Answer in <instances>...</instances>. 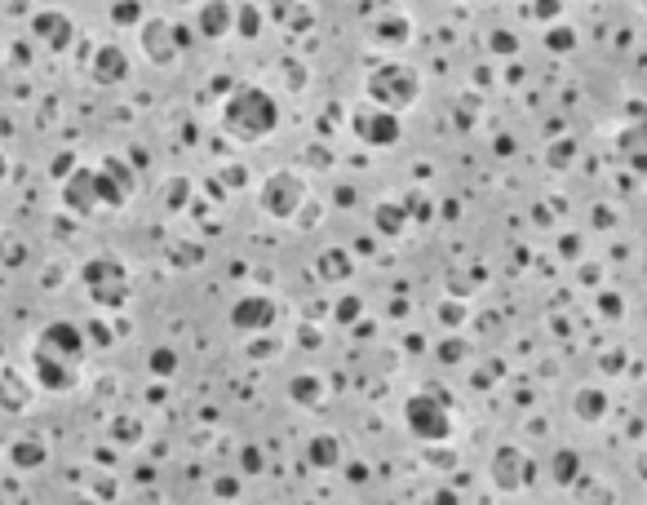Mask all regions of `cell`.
Returning <instances> with one entry per match:
<instances>
[{
  "mask_svg": "<svg viewBox=\"0 0 647 505\" xmlns=\"http://www.w3.org/2000/svg\"><path fill=\"white\" fill-rule=\"evenodd\" d=\"M111 18H116L120 27H129V23H138L142 18V9H138V0H116V9H111Z\"/></svg>",
  "mask_w": 647,
  "mask_h": 505,
  "instance_id": "obj_27",
  "label": "cell"
},
{
  "mask_svg": "<svg viewBox=\"0 0 647 505\" xmlns=\"http://www.w3.org/2000/svg\"><path fill=\"white\" fill-rule=\"evenodd\" d=\"M293 399H297V404H306V408H320V404H324L320 377H297V381H293Z\"/></svg>",
  "mask_w": 647,
  "mask_h": 505,
  "instance_id": "obj_25",
  "label": "cell"
},
{
  "mask_svg": "<svg viewBox=\"0 0 647 505\" xmlns=\"http://www.w3.org/2000/svg\"><path fill=\"white\" fill-rule=\"evenodd\" d=\"M306 461H311L315 470H328V466H337L342 461V443H337L333 435H320L311 443V452H306Z\"/></svg>",
  "mask_w": 647,
  "mask_h": 505,
  "instance_id": "obj_21",
  "label": "cell"
},
{
  "mask_svg": "<svg viewBox=\"0 0 647 505\" xmlns=\"http://www.w3.org/2000/svg\"><path fill=\"white\" fill-rule=\"evenodd\" d=\"M0 404L5 408H23L27 404V386L14 373H0Z\"/></svg>",
  "mask_w": 647,
  "mask_h": 505,
  "instance_id": "obj_26",
  "label": "cell"
},
{
  "mask_svg": "<svg viewBox=\"0 0 647 505\" xmlns=\"http://www.w3.org/2000/svg\"><path fill=\"white\" fill-rule=\"evenodd\" d=\"M258 204H262L266 218H275V222H293V218H297V209L306 204V182L297 178L293 169H275V173H266V178H262V191H258Z\"/></svg>",
  "mask_w": 647,
  "mask_h": 505,
  "instance_id": "obj_3",
  "label": "cell"
},
{
  "mask_svg": "<svg viewBox=\"0 0 647 505\" xmlns=\"http://www.w3.org/2000/svg\"><path fill=\"white\" fill-rule=\"evenodd\" d=\"M550 45L559 49V54H568V49H572V36H568V32H554V36H550Z\"/></svg>",
  "mask_w": 647,
  "mask_h": 505,
  "instance_id": "obj_30",
  "label": "cell"
},
{
  "mask_svg": "<svg viewBox=\"0 0 647 505\" xmlns=\"http://www.w3.org/2000/svg\"><path fill=\"white\" fill-rule=\"evenodd\" d=\"M572 408H577V417H585V421H599L603 417V412H608V395H603V390H577V404H572Z\"/></svg>",
  "mask_w": 647,
  "mask_h": 505,
  "instance_id": "obj_23",
  "label": "cell"
},
{
  "mask_svg": "<svg viewBox=\"0 0 647 505\" xmlns=\"http://www.w3.org/2000/svg\"><path fill=\"white\" fill-rule=\"evenodd\" d=\"M616 151H621V160L630 164L639 178H647V120L643 116L616 133Z\"/></svg>",
  "mask_w": 647,
  "mask_h": 505,
  "instance_id": "obj_12",
  "label": "cell"
},
{
  "mask_svg": "<svg viewBox=\"0 0 647 505\" xmlns=\"http://www.w3.org/2000/svg\"><path fill=\"white\" fill-rule=\"evenodd\" d=\"M537 5H541V9H537V14H541V18H546V14H550V18H554V14H559V0H537Z\"/></svg>",
  "mask_w": 647,
  "mask_h": 505,
  "instance_id": "obj_31",
  "label": "cell"
},
{
  "mask_svg": "<svg viewBox=\"0 0 647 505\" xmlns=\"http://www.w3.org/2000/svg\"><path fill=\"white\" fill-rule=\"evenodd\" d=\"M404 421H408V435L421 443H444L453 439V412L439 395H413L404 404Z\"/></svg>",
  "mask_w": 647,
  "mask_h": 505,
  "instance_id": "obj_4",
  "label": "cell"
},
{
  "mask_svg": "<svg viewBox=\"0 0 647 505\" xmlns=\"http://www.w3.org/2000/svg\"><path fill=\"white\" fill-rule=\"evenodd\" d=\"M639 474H643V479H647V452H643V457H639Z\"/></svg>",
  "mask_w": 647,
  "mask_h": 505,
  "instance_id": "obj_32",
  "label": "cell"
},
{
  "mask_svg": "<svg viewBox=\"0 0 647 505\" xmlns=\"http://www.w3.org/2000/svg\"><path fill=\"white\" fill-rule=\"evenodd\" d=\"M351 129L359 142H368V147H395L399 133H404V120L395 116V111L377 107V102H359L355 116H351Z\"/></svg>",
  "mask_w": 647,
  "mask_h": 505,
  "instance_id": "obj_5",
  "label": "cell"
},
{
  "mask_svg": "<svg viewBox=\"0 0 647 505\" xmlns=\"http://www.w3.org/2000/svg\"><path fill=\"white\" fill-rule=\"evenodd\" d=\"M9 461H14L18 470H36L40 461H45V443H36V439L14 443V452H9Z\"/></svg>",
  "mask_w": 647,
  "mask_h": 505,
  "instance_id": "obj_24",
  "label": "cell"
},
{
  "mask_svg": "<svg viewBox=\"0 0 647 505\" xmlns=\"http://www.w3.org/2000/svg\"><path fill=\"white\" fill-rule=\"evenodd\" d=\"M550 479L559 483V488H572V483H581V457L572 448H559L550 461Z\"/></svg>",
  "mask_w": 647,
  "mask_h": 505,
  "instance_id": "obj_19",
  "label": "cell"
},
{
  "mask_svg": "<svg viewBox=\"0 0 647 505\" xmlns=\"http://www.w3.org/2000/svg\"><path fill=\"white\" fill-rule=\"evenodd\" d=\"M129 76V58L120 45H102L94 54V80L98 85H116V80Z\"/></svg>",
  "mask_w": 647,
  "mask_h": 505,
  "instance_id": "obj_14",
  "label": "cell"
},
{
  "mask_svg": "<svg viewBox=\"0 0 647 505\" xmlns=\"http://www.w3.org/2000/svg\"><path fill=\"white\" fill-rule=\"evenodd\" d=\"M240 32H244V36H253V32H258V14H253V9H244V18H240Z\"/></svg>",
  "mask_w": 647,
  "mask_h": 505,
  "instance_id": "obj_29",
  "label": "cell"
},
{
  "mask_svg": "<svg viewBox=\"0 0 647 505\" xmlns=\"http://www.w3.org/2000/svg\"><path fill=\"white\" fill-rule=\"evenodd\" d=\"M421 98V71L408 63H377L364 80V102H377L386 111H408Z\"/></svg>",
  "mask_w": 647,
  "mask_h": 505,
  "instance_id": "obj_2",
  "label": "cell"
},
{
  "mask_svg": "<svg viewBox=\"0 0 647 505\" xmlns=\"http://www.w3.org/2000/svg\"><path fill=\"white\" fill-rule=\"evenodd\" d=\"M408 32H413V27H408V18H404V14L373 23V40H377V45H404Z\"/></svg>",
  "mask_w": 647,
  "mask_h": 505,
  "instance_id": "obj_22",
  "label": "cell"
},
{
  "mask_svg": "<svg viewBox=\"0 0 647 505\" xmlns=\"http://www.w3.org/2000/svg\"><path fill=\"white\" fill-rule=\"evenodd\" d=\"M94 187H98V200H102V204L120 209V204H125L129 195H133V173H129V164L102 160V169L94 173Z\"/></svg>",
  "mask_w": 647,
  "mask_h": 505,
  "instance_id": "obj_10",
  "label": "cell"
},
{
  "mask_svg": "<svg viewBox=\"0 0 647 505\" xmlns=\"http://www.w3.org/2000/svg\"><path fill=\"white\" fill-rule=\"evenodd\" d=\"M36 350H49V355L67 359V364H76V359L85 355V337H80L76 324H49L45 333H40V346Z\"/></svg>",
  "mask_w": 647,
  "mask_h": 505,
  "instance_id": "obj_11",
  "label": "cell"
},
{
  "mask_svg": "<svg viewBox=\"0 0 647 505\" xmlns=\"http://www.w3.org/2000/svg\"><path fill=\"white\" fill-rule=\"evenodd\" d=\"M275 315H280V306H275L266 293H244L240 302L231 306V328H240V333H258V328L275 324Z\"/></svg>",
  "mask_w": 647,
  "mask_h": 505,
  "instance_id": "obj_9",
  "label": "cell"
},
{
  "mask_svg": "<svg viewBox=\"0 0 647 505\" xmlns=\"http://www.w3.org/2000/svg\"><path fill=\"white\" fill-rule=\"evenodd\" d=\"M173 368H178V355H173V350H156V355H151V373L169 377Z\"/></svg>",
  "mask_w": 647,
  "mask_h": 505,
  "instance_id": "obj_28",
  "label": "cell"
},
{
  "mask_svg": "<svg viewBox=\"0 0 647 505\" xmlns=\"http://www.w3.org/2000/svg\"><path fill=\"white\" fill-rule=\"evenodd\" d=\"M0 173H5V160H0Z\"/></svg>",
  "mask_w": 647,
  "mask_h": 505,
  "instance_id": "obj_33",
  "label": "cell"
},
{
  "mask_svg": "<svg viewBox=\"0 0 647 505\" xmlns=\"http://www.w3.org/2000/svg\"><path fill=\"white\" fill-rule=\"evenodd\" d=\"M195 27H200V36H209V40L227 36L235 27V9L227 5V0H209V5L200 9V18H195Z\"/></svg>",
  "mask_w": 647,
  "mask_h": 505,
  "instance_id": "obj_15",
  "label": "cell"
},
{
  "mask_svg": "<svg viewBox=\"0 0 647 505\" xmlns=\"http://www.w3.org/2000/svg\"><path fill=\"white\" fill-rule=\"evenodd\" d=\"M373 226L382 235H404V226H408V209L404 204H395V200H382L373 209Z\"/></svg>",
  "mask_w": 647,
  "mask_h": 505,
  "instance_id": "obj_20",
  "label": "cell"
},
{
  "mask_svg": "<svg viewBox=\"0 0 647 505\" xmlns=\"http://www.w3.org/2000/svg\"><path fill=\"white\" fill-rule=\"evenodd\" d=\"M32 32L45 40L49 49H67L71 45V23L63 14H58V9H45V14H36L32 18Z\"/></svg>",
  "mask_w": 647,
  "mask_h": 505,
  "instance_id": "obj_16",
  "label": "cell"
},
{
  "mask_svg": "<svg viewBox=\"0 0 647 505\" xmlns=\"http://www.w3.org/2000/svg\"><path fill=\"white\" fill-rule=\"evenodd\" d=\"M222 129L235 142H262L280 129V102L266 94L262 85H240L235 94L222 102Z\"/></svg>",
  "mask_w": 647,
  "mask_h": 505,
  "instance_id": "obj_1",
  "label": "cell"
},
{
  "mask_svg": "<svg viewBox=\"0 0 647 505\" xmlns=\"http://www.w3.org/2000/svg\"><path fill=\"white\" fill-rule=\"evenodd\" d=\"M492 483H497V492H506V497H515L532 483V461L523 457L519 448H510V443H501L497 452H492Z\"/></svg>",
  "mask_w": 647,
  "mask_h": 505,
  "instance_id": "obj_6",
  "label": "cell"
},
{
  "mask_svg": "<svg viewBox=\"0 0 647 505\" xmlns=\"http://www.w3.org/2000/svg\"><path fill=\"white\" fill-rule=\"evenodd\" d=\"M63 200L71 204L76 213H89L98 204V187H94V173L89 169H80V173H71V182H63Z\"/></svg>",
  "mask_w": 647,
  "mask_h": 505,
  "instance_id": "obj_17",
  "label": "cell"
},
{
  "mask_svg": "<svg viewBox=\"0 0 647 505\" xmlns=\"http://www.w3.org/2000/svg\"><path fill=\"white\" fill-rule=\"evenodd\" d=\"M32 368H36V381L45 390H67L71 386V364L67 359H58V355H49V350H36Z\"/></svg>",
  "mask_w": 647,
  "mask_h": 505,
  "instance_id": "obj_13",
  "label": "cell"
},
{
  "mask_svg": "<svg viewBox=\"0 0 647 505\" xmlns=\"http://www.w3.org/2000/svg\"><path fill=\"white\" fill-rule=\"evenodd\" d=\"M142 49H147V58L156 67H169V63H178V54L187 49V32L169 27L164 18H156V23H142Z\"/></svg>",
  "mask_w": 647,
  "mask_h": 505,
  "instance_id": "obj_8",
  "label": "cell"
},
{
  "mask_svg": "<svg viewBox=\"0 0 647 505\" xmlns=\"http://www.w3.org/2000/svg\"><path fill=\"white\" fill-rule=\"evenodd\" d=\"M315 271H320V280H328V284H346L355 275V262L346 257V249H328V253H320Z\"/></svg>",
  "mask_w": 647,
  "mask_h": 505,
  "instance_id": "obj_18",
  "label": "cell"
},
{
  "mask_svg": "<svg viewBox=\"0 0 647 505\" xmlns=\"http://www.w3.org/2000/svg\"><path fill=\"white\" fill-rule=\"evenodd\" d=\"M85 284H89V293L98 297L102 306H120L125 302V266L120 262H111V257H98V262H89L85 266Z\"/></svg>",
  "mask_w": 647,
  "mask_h": 505,
  "instance_id": "obj_7",
  "label": "cell"
}]
</instances>
